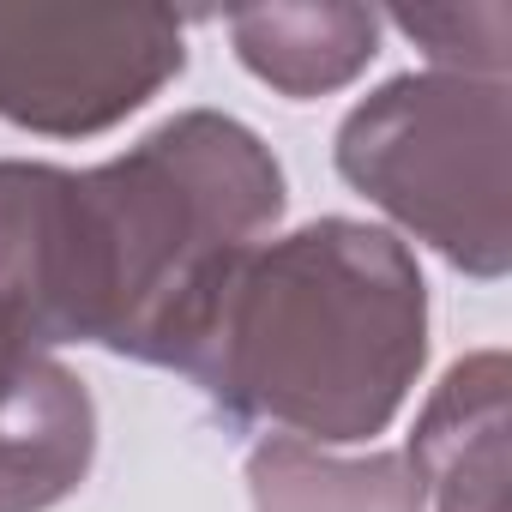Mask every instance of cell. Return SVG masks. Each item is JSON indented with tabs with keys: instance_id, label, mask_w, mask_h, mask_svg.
<instances>
[{
	"instance_id": "cell-1",
	"label": "cell",
	"mask_w": 512,
	"mask_h": 512,
	"mask_svg": "<svg viewBox=\"0 0 512 512\" xmlns=\"http://www.w3.org/2000/svg\"><path fill=\"white\" fill-rule=\"evenodd\" d=\"M266 217H278V169L217 115L169 121L97 175L0 163V350L97 338L187 368Z\"/></svg>"
},
{
	"instance_id": "cell-2",
	"label": "cell",
	"mask_w": 512,
	"mask_h": 512,
	"mask_svg": "<svg viewBox=\"0 0 512 512\" xmlns=\"http://www.w3.org/2000/svg\"><path fill=\"white\" fill-rule=\"evenodd\" d=\"M356 338H422V278L386 235L320 223L223 278L187 374L235 422L272 416L320 440H362L392 416L422 350Z\"/></svg>"
},
{
	"instance_id": "cell-4",
	"label": "cell",
	"mask_w": 512,
	"mask_h": 512,
	"mask_svg": "<svg viewBox=\"0 0 512 512\" xmlns=\"http://www.w3.org/2000/svg\"><path fill=\"white\" fill-rule=\"evenodd\" d=\"M169 73H181V25L169 13H0V115L25 127H103L139 109Z\"/></svg>"
},
{
	"instance_id": "cell-3",
	"label": "cell",
	"mask_w": 512,
	"mask_h": 512,
	"mask_svg": "<svg viewBox=\"0 0 512 512\" xmlns=\"http://www.w3.org/2000/svg\"><path fill=\"white\" fill-rule=\"evenodd\" d=\"M488 139H506L500 85L464 91L446 79H398L350 115L338 163L356 187H368L398 217L428 229L458 266L500 272L506 253L476 235V223L464 217V199H458L470 169L500 181V145H488Z\"/></svg>"
}]
</instances>
